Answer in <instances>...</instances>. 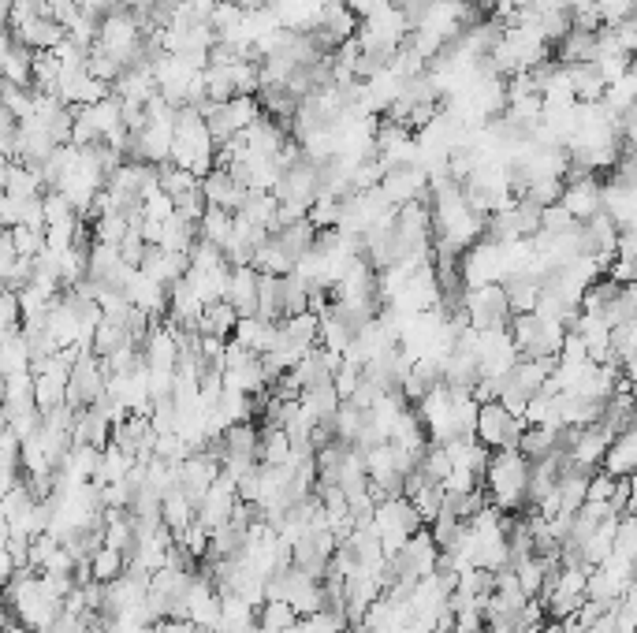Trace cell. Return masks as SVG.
<instances>
[{
	"mask_svg": "<svg viewBox=\"0 0 637 633\" xmlns=\"http://www.w3.org/2000/svg\"><path fill=\"white\" fill-rule=\"evenodd\" d=\"M526 481H529V462L518 455L515 447H500L488 455L485 477H481V488H485L488 503L503 514H522L526 511Z\"/></svg>",
	"mask_w": 637,
	"mask_h": 633,
	"instance_id": "obj_1",
	"label": "cell"
},
{
	"mask_svg": "<svg viewBox=\"0 0 637 633\" xmlns=\"http://www.w3.org/2000/svg\"><path fill=\"white\" fill-rule=\"evenodd\" d=\"M213 153H217V146H213V135H209L205 120L198 116V108H176L168 161L202 179L205 172H213Z\"/></svg>",
	"mask_w": 637,
	"mask_h": 633,
	"instance_id": "obj_2",
	"label": "cell"
},
{
	"mask_svg": "<svg viewBox=\"0 0 637 633\" xmlns=\"http://www.w3.org/2000/svg\"><path fill=\"white\" fill-rule=\"evenodd\" d=\"M459 313L466 317L470 328H496V324L511 321L507 310V295H503V283H485V287H466L459 295Z\"/></svg>",
	"mask_w": 637,
	"mask_h": 633,
	"instance_id": "obj_3",
	"label": "cell"
},
{
	"mask_svg": "<svg viewBox=\"0 0 637 633\" xmlns=\"http://www.w3.org/2000/svg\"><path fill=\"white\" fill-rule=\"evenodd\" d=\"M526 429V421L507 414L500 403H481L477 406L474 421V440L485 444L488 451H500V447H518V436Z\"/></svg>",
	"mask_w": 637,
	"mask_h": 633,
	"instance_id": "obj_4",
	"label": "cell"
},
{
	"mask_svg": "<svg viewBox=\"0 0 637 633\" xmlns=\"http://www.w3.org/2000/svg\"><path fill=\"white\" fill-rule=\"evenodd\" d=\"M105 391V369H101V358L94 351H79L75 354V362H71V377H68V395H64V403L71 410H82V406H90Z\"/></svg>",
	"mask_w": 637,
	"mask_h": 633,
	"instance_id": "obj_5",
	"label": "cell"
},
{
	"mask_svg": "<svg viewBox=\"0 0 637 633\" xmlns=\"http://www.w3.org/2000/svg\"><path fill=\"white\" fill-rule=\"evenodd\" d=\"M380 194L388 205H407V202H429V176L418 164H403V168H388L380 176Z\"/></svg>",
	"mask_w": 637,
	"mask_h": 633,
	"instance_id": "obj_6",
	"label": "cell"
},
{
	"mask_svg": "<svg viewBox=\"0 0 637 633\" xmlns=\"http://www.w3.org/2000/svg\"><path fill=\"white\" fill-rule=\"evenodd\" d=\"M123 298H127L135 310L146 313L150 321H157V317L168 313V287H161V283L150 280V276H142L138 269L127 276V283H123Z\"/></svg>",
	"mask_w": 637,
	"mask_h": 633,
	"instance_id": "obj_7",
	"label": "cell"
},
{
	"mask_svg": "<svg viewBox=\"0 0 637 633\" xmlns=\"http://www.w3.org/2000/svg\"><path fill=\"white\" fill-rule=\"evenodd\" d=\"M559 205L567 209L578 224H585L593 213H600V179L597 176H578L563 183V194H559Z\"/></svg>",
	"mask_w": 637,
	"mask_h": 633,
	"instance_id": "obj_8",
	"label": "cell"
},
{
	"mask_svg": "<svg viewBox=\"0 0 637 633\" xmlns=\"http://www.w3.org/2000/svg\"><path fill=\"white\" fill-rule=\"evenodd\" d=\"M634 209H637L634 183H619V179L600 183V213H608V220L615 228H634Z\"/></svg>",
	"mask_w": 637,
	"mask_h": 633,
	"instance_id": "obj_9",
	"label": "cell"
},
{
	"mask_svg": "<svg viewBox=\"0 0 637 633\" xmlns=\"http://www.w3.org/2000/svg\"><path fill=\"white\" fill-rule=\"evenodd\" d=\"M198 190H202L205 205H217V209H228V213H239V205H243V198H246V187L243 183H235L224 168L205 172Z\"/></svg>",
	"mask_w": 637,
	"mask_h": 633,
	"instance_id": "obj_10",
	"label": "cell"
},
{
	"mask_svg": "<svg viewBox=\"0 0 637 633\" xmlns=\"http://www.w3.org/2000/svg\"><path fill=\"white\" fill-rule=\"evenodd\" d=\"M224 302H228V306L239 313V317H254V313H258V272L250 269V265L231 269Z\"/></svg>",
	"mask_w": 637,
	"mask_h": 633,
	"instance_id": "obj_11",
	"label": "cell"
},
{
	"mask_svg": "<svg viewBox=\"0 0 637 633\" xmlns=\"http://www.w3.org/2000/svg\"><path fill=\"white\" fill-rule=\"evenodd\" d=\"M600 470L608 473V477H634V470H637V432L634 429H623L611 436L608 451L600 458Z\"/></svg>",
	"mask_w": 637,
	"mask_h": 633,
	"instance_id": "obj_12",
	"label": "cell"
},
{
	"mask_svg": "<svg viewBox=\"0 0 637 633\" xmlns=\"http://www.w3.org/2000/svg\"><path fill=\"white\" fill-rule=\"evenodd\" d=\"M317 324H321V317L310 313V310L291 313V317H280V321H276V339L306 354L310 347H317Z\"/></svg>",
	"mask_w": 637,
	"mask_h": 633,
	"instance_id": "obj_13",
	"label": "cell"
},
{
	"mask_svg": "<svg viewBox=\"0 0 637 633\" xmlns=\"http://www.w3.org/2000/svg\"><path fill=\"white\" fill-rule=\"evenodd\" d=\"M64 34H68V30L60 27V23H53L49 15H38V19H30L27 27L15 30L12 41H19L30 53H49L56 41H64Z\"/></svg>",
	"mask_w": 637,
	"mask_h": 633,
	"instance_id": "obj_14",
	"label": "cell"
},
{
	"mask_svg": "<svg viewBox=\"0 0 637 633\" xmlns=\"http://www.w3.org/2000/svg\"><path fill=\"white\" fill-rule=\"evenodd\" d=\"M231 339H239L246 351H254L261 358V354L272 351V343H276V321H265V317H239Z\"/></svg>",
	"mask_w": 637,
	"mask_h": 633,
	"instance_id": "obj_15",
	"label": "cell"
},
{
	"mask_svg": "<svg viewBox=\"0 0 637 633\" xmlns=\"http://www.w3.org/2000/svg\"><path fill=\"white\" fill-rule=\"evenodd\" d=\"M0 194H8V198H41V194H45V183H41L38 168L19 164V161H8V168H4V183H0Z\"/></svg>",
	"mask_w": 637,
	"mask_h": 633,
	"instance_id": "obj_16",
	"label": "cell"
},
{
	"mask_svg": "<svg viewBox=\"0 0 637 633\" xmlns=\"http://www.w3.org/2000/svg\"><path fill=\"white\" fill-rule=\"evenodd\" d=\"M235 321H239V313L231 310L228 302H209V306H202V313H198L194 332H198V336L231 339V332H235Z\"/></svg>",
	"mask_w": 637,
	"mask_h": 633,
	"instance_id": "obj_17",
	"label": "cell"
},
{
	"mask_svg": "<svg viewBox=\"0 0 637 633\" xmlns=\"http://www.w3.org/2000/svg\"><path fill=\"white\" fill-rule=\"evenodd\" d=\"M559 447V429H548V425H526L522 436H518V455L526 462H541L544 455H552Z\"/></svg>",
	"mask_w": 637,
	"mask_h": 633,
	"instance_id": "obj_18",
	"label": "cell"
},
{
	"mask_svg": "<svg viewBox=\"0 0 637 633\" xmlns=\"http://www.w3.org/2000/svg\"><path fill=\"white\" fill-rule=\"evenodd\" d=\"M258 436H261V429L254 421H235V425H228V429L220 432L217 444H220V451H228V455L258 458Z\"/></svg>",
	"mask_w": 637,
	"mask_h": 633,
	"instance_id": "obj_19",
	"label": "cell"
},
{
	"mask_svg": "<svg viewBox=\"0 0 637 633\" xmlns=\"http://www.w3.org/2000/svg\"><path fill=\"white\" fill-rule=\"evenodd\" d=\"M250 269L261 272V276H287V272L295 269V257H287L284 246L269 235V239L254 250V257H250Z\"/></svg>",
	"mask_w": 637,
	"mask_h": 633,
	"instance_id": "obj_20",
	"label": "cell"
},
{
	"mask_svg": "<svg viewBox=\"0 0 637 633\" xmlns=\"http://www.w3.org/2000/svg\"><path fill=\"white\" fill-rule=\"evenodd\" d=\"M231 228H235V213L217 209V205H205L202 220H198V239H205V243H213L220 250L231 239Z\"/></svg>",
	"mask_w": 637,
	"mask_h": 633,
	"instance_id": "obj_21",
	"label": "cell"
},
{
	"mask_svg": "<svg viewBox=\"0 0 637 633\" xmlns=\"http://www.w3.org/2000/svg\"><path fill=\"white\" fill-rule=\"evenodd\" d=\"M567 75H570V90H574V101H600L604 86H608V82L600 79L597 64H570Z\"/></svg>",
	"mask_w": 637,
	"mask_h": 633,
	"instance_id": "obj_22",
	"label": "cell"
},
{
	"mask_svg": "<svg viewBox=\"0 0 637 633\" xmlns=\"http://www.w3.org/2000/svg\"><path fill=\"white\" fill-rule=\"evenodd\" d=\"M299 406L310 414L313 421L332 418V414H336V406H339V395H336L332 384H313V388L299 391Z\"/></svg>",
	"mask_w": 637,
	"mask_h": 633,
	"instance_id": "obj_23",
	"label": "cell"
},
{
	"mask_svg": "<svg viewBox=\"0 0 637 633\" xmlns=\"http://www.w3.org/2000/svg\"><path fill=\"white\" fill-rule=\"evenodd\" d=\"M161 522L172 529V537H176V533H183V529L194 522V503H190V499L183 496L179 488H176V492H164V496H161Z\"/></svg>",
	"mask_w": 637,
	"mask_h": 633,
	"instance_id": "obj_24",
	"label": "cell"
},
{
	"mask_svg": "<svg viewBox=\"0 0 637 633\" xmlns=\"http://www.w3.org/2000/svg\"><path fill=\"white\" fill-rule=\"evenodd\" d=\"M198 183L202 179L194 176V172H187V168H176L172 161L157 164V187L176 202V198H183V194H190V190H198Z\"/></svg>",
	"mask_w": 637,
	"mask_h": 633,
	"instance_id": "obj_25",
	"label": "cell"
},
{
	"mask_svg": "<svg viewBox=\"0 0 637 633\" xmlns=\"http://www.w3.org/2000/svg\"><path fill=\"white\" fill-rule=\"evenodd\" d=\"M634 97H637V75H634V68H630V71H623L615 82L604 86L600 105L608 108V112H623V108H634Z\"/></svg>",
	"mask_w": 637,
	"mask_h": 633,
	"instance_id": "obj_26",
	"label": "cell"
},
{
	"mask_svg": "<svg viewBox=\"0 0 637 633\" xmlns=\"http://www.w3.org/2000/svg\"><path fill=\"white\" fill-rule=\"evenodd\" d=\"M313 235H317V228H313L310 220L302 216V220H295V224H287V228H280L272 239L284 246V254L287 257H302L306 250L313 246Z\"/></svg>",
	"mask_w": 637,
	"mask_h": 633,
	"instance_id": "obj_27",
	"label": "cell"
},
{
	"mask_svg": "<svg viewBox=\"0 0 637 633\" xmlns=\"http://www.w3.org/2000/svg\"><path fill=\"white\" fill-rule=\"evenodd\" d=\"M310 306V283L295 276V272H287L280 276V317H291V313H302Z\"/></svg>",
	"mask_w": 637,
	"mask_h": 633,
	"instance_id": "obj_28",
	"label": "cell"
},
{
	"mask_svg": "<svg viewBox=\"0 0 637 633\" xmlns=\"http://www.w3.org/2000/svg\"><path fill=\"white\" fill-rule=\"evenodd\" d=\"M254 622H258L261 630L280 633V630H287V626H295V622H299V615H295V607L287 604V600H265V604L258 607Z\"/></svg>",
	"mask_w": 637,
	"mask_h": 633,
	"instance_id": "obj_29",
	"label": "cell"
},
{
	"mask_svg": "<svg viewBox=\"0 0 637 633\" xmlns=\"http://www.w3.org/2000/svg\"><path fill=\"white\" fill-rule=\"evenodd\" d=\"M287 458H291V440H287V432L284 429H261L258 462H265V466H280V462H287Z\"/></svg>",
	"mask_w": 637,
	"mask_h": 633,
	"instance_id": "obj_30",
	"label": "cell"
},
{
	"mask_svg": "<svg viewBox=\"0 0 637 633\" xmlns=\"http://www.w3.org/2000/svg\"><path fill=\"white\" fill-rule=\"evenodd\" d=\"M410 507L418 511L421 526H429L436 514H440V507H444V488L433 485V481H425V485H418L414 492H410Z\"/></svg>",
	"mask_w": 637,
	"mask_h": 633,
	"instance_id": "obj_31",
	"label": "cell"
},
{
	"mask_svg": "<svg viewBox=\"0 0 637 633\" xmlns=\"http://www.w3.org/2000/svg\"><path fill=\"white\" fill-rule=\"evenodd\" d=\"M634 317H637V283H626V287H619V295L608 302V310L600 313V321L608 324V328H615V324L634 321Z\"/></svg>",
	"mask_w": 637,
	"mask_h": 633,
	"instance_id": "obj_32",
	"label": "cell"
},
{
	"mask_svg": "<svg viewBox=\"0 0 637 633\" xmlns=\"http://www.w3.org/2000/svg\"><path fill=\"white\" fill-rule=\"evenodd\" d=\"M123 566H127V559H123L120 552H112V548H97L94 555H90V578L101 581V585H109V581H116L123 574Z\"/></svg>",
	"mask_w": 637,
	"mask_h": 633,
	"instance_id": "obj_33",
	"label": "cell"
},
{
	"mask_svg": "<svg viewBox=\"0 0 637 633\" xmlns=\"http://www.w3.org/2000/svg\"><path fill=\"white\" fill-rule=\"evenodd\" d=\"M41 213H45V228L79 220L75 205H71V198H68V194H60V190H45V194H41Z\"/></svg>",
	"mask_w": 637,
	"mask_h": 633,
	"instance_id": "obj_34",
	"label": "cell"
},
{
	"mask_svg": "<svg viewBox=\"0 0 637 633\" xmlns=\"http://www.w3.org/2000/svg\"><path fill=\"white\" fill-rule=\"evenodd\" d=\"M448 470H451V458H448V451H444V444L425 447V455L418 458L421 477H425V481H433V485H440V481L448 477Z\"/></svg>",
	"mask_w": 637,
	"mask_h": 633,
	"instance_id": "obj_35",
	"label": "cell"
},
{
	"mask_svg": "<svg viewBox=\"0 0 637 633\" xmlns=\"http://www.w3.org/2000/svg\"><path fill=\"white\" fill-rule=\"evenodd\" d=\"M332 425H336L339 444H354V436H358L362 425H366V414H362V410H354L351 403H339L336 414H332Z\"/></svg>",
	"mask_w": 637,
	"mask_h": 633,
	"instance_id": "obj_36",
	"label": "cell"
},
{
	"mask_svg": "<svg viewBox=\"0 0 637 633\" xmlns=\"http://www.w3.org/2000/svg\"><path fill=\"white\" fill-rule=\"evenodd\" d=\"M634 552H637L634 514H619V526H615V537H611V555H619V559H634Z\"/></svg>",
	"mask_w": 637,
	"mask_h": 633,
	"instance_id": "obj_37",
	"label": "cell"
},
{
	"mask_svg": "<svg viewBox=\"0 0 637 633\" xmlns=\"http://www.w3.org/2000/svg\"><path fill=\"white\" fill-rule=\"evenodd\" d=\"M8 239H12L15 246V254L19 257H27V261H34V257L45 250V231H34V228H8Z\"/></svg>",
	"mask_w": 637,
	"mask_h": 633,
	"instance_id": "obj_38",
	"label": "cell"
},
{
	"mask_svg": "<svg viewBox=\"0 0 637 633\" xmlns=\"http://www.w3.org/2000/svg\"><path fill=\"white\" fill-rule=\"evenodd\" d=\"M578 228V220L563 209V205H544L541 209V231L544 235H567V231H574Z\"/></svg>",
	"mask_w": 637,
	"mask_h": 633,
	"instance_id": "obj_39",
	"label": "cell"
},
{
	"mask_svg": "<svg viewBox=\"0 0 637 633\" xmlns=\"http://www.w3.org/2000/svg\"><path fill=\"white\" fill-rule=\"evenodd\" d=\"M176 544L190 559H202V555L209 552V529H205L202 522H190L183 533H176Z\"/></svg>",
	"mask_w": 637,
	"mask_h": 633,
	"instance_id": "obj_40",
	"label": "cell"
},
{
	"mask_svg": "<svg viewBox=\"0 0 637 633\" xmlns=\"http://www.w3.org/2000/svg\"><path fill=\"white\" fill-rule=\"evenodd\" d=\"M239 19H243V8H235L231 0H217L213 4V12H209V27H213V34H228V30L239 27Z\"/></svg>",
	"mask_w": 637,
	"mask_h": 633,
	"instance_id": "obj_41",
	"label": "cell"
},
{
	"mask_svg": "<svg viewBox=\"0 0 637 633\" xmlns=\"http://www.w3.org/2000/svg\"><path fill=\"white\" fill-rule=\"evenodd\" d=\"M593 8H597L604 27H615V23H623V19H634V0H593Z\"/></svg>",
	"mask_w": 637,
	"mask_h": 633,
	"instance_id": "obj_42",
	"label": "cell"
},
{
	"mask_svg": "<svg viewBox=\"0 0 637 633\" xmlns=\"http://www.w3.org/2000/svg\"><path fill=\"white\" fill-rule=\"evenodd\" d=\"M358 380H362V369H358V365L339 362V369L332 373V388H336L339 403H343V399H351L354 388H358Z\"/></svg>",
	"mask_w": 637,
	"mask_h": 633,
	"instance_id": "obj_43",
	"label": "cell"
},
{
	"mask_svg": "<svg viewBox=\"0 0 637 633\" xmlns=\"http://www.w3.org/2000/svg\"><path fill=\"white\" fill-rule=\"evenodd\" d=\"M79 0H45V15L53 19V23H60V27L68 30L75 19H79Z\"/></svg>",
	"mask_w": 637,
	"mask_h": 633,
	"instance_id": "obj_44",
	"label": "cell"
},
{
	"mask_svg": "<svg viewBox=\"0 0 637 633\" xmlns=\"http://www.w3.org/2000/svg\"><path fill=\"white\" fill-rule=\"evenodd\" d=\"M615 257H619V261H634V257H637L634 228H619V235H615Z\"/></svg>",
	"mask_w": 637,
	"mask_h": 633,
	"instance_id": "obj_45",
	"label": "cell"
},
{
	"mask_svg": "<svg viewBox=\"0 0 637 633\" xmlns=\"http://www.w3.org/2000/svg\"><path fill=\"white\" fill-rule=\"evenodd\" d=\"M157 4H161V0H120V8H127V12H146V15H150Z\"/></svg>",
	"mask_w": 637,
	"mask_h": 633,
	"instance_id": "obj_46",
	"label": "cell"
},
{
	"mask_svg": "<svg viewBox=\"0 0 637 633\" xmlns=\"http://www.w3.org/2000/svg\"><path fill=\"white\" fill-rule=\"evenodd\" d=\"M150 633H161V626H157V622H153V626H150Z\"/></svg>",
	"mask_w": 637,
	"mask_h": 633,
	"instance_id": "obj_47",
	"label": "cell"
}]
</instances>
